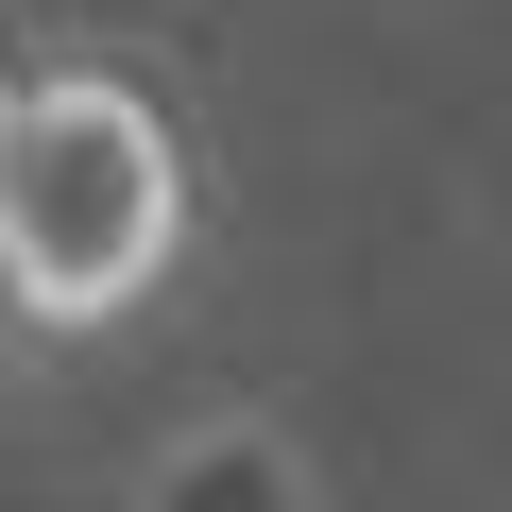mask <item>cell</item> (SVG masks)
Listing matches in <instances>:
<instances>
[{"label":"cell","mask_w":512,"mask_h":512,"mask_svg":"<svg viewBox=\"0 0 512 512\" xmlns=\"http://www.w3.org/2000/svg\"><path fill=\"white\" fill-rule=\"evenodd\" d=\"M188 256V137L137 69H35L0 103V291L52 342H103L120 308H154V274Z\"/></svg>","instance_id":"1"}]
</instances>
